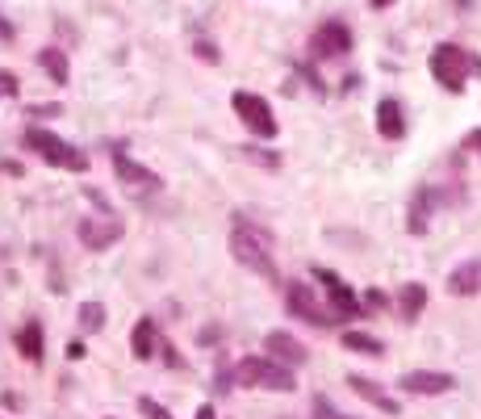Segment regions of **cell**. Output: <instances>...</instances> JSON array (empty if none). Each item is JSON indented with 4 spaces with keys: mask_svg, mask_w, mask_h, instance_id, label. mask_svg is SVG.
<instances>
[{
    "mask_svg": "<svg viewBox=\"0 0 481 419\" xmlns=\"http://www.w3.org/2000/svg\"><path fill=\"white\" fill-rule=\"evenodd\" d=\"M231 251L234 260L251 273H264V277H276V260H273V235L264 226L248 223V218H234L231 223Z\"/></svg>",
    "mask_w": 481,
    "mask_h": 419,
    "instance_id": "6da1fadb",
    "label": "cell"
},
{
    "mask_svg": "<svg viewBox=\"0 0 481 419\" xmlns=\"http://www.w3.org/2000/svg\"><path fill=\"white\" fill-rule=\"evenodd\" d=\"M21 143H26L34 155H42L51 168H63V172H84V168H88V155H84L80 147H71L68 139H59V135L42 130V126L21 130Z\"/></svg>",
    "mask_w": 481,
    "mask_h": 419,
    "instance_id": "7a4b0ae2",
    "label": "cell"
},
{
    "mask_svg": "<svg viewBox=\"0 0 481 419\" xmlns=\"http://www.w3.org/2000/svg\"><path fill=\"white\" fill-rule=\"evenodd\" d=\"M234 377H239V386H251V390H276V394L298 390L293 369L273 361V357H248V361L234 369Z\"/></svg>",
    "mask_w": 481,
    "mask_h": 419,
    "instance_id": "3957f363",
    "label": "cell"
},
{
    "mask_svg": "<svg viewBox=\"0 0 481 419\" xmlns=\"http://www.w3.org/2000/svg\"><path fill=\"white\" fill-rule=\"evenodd\" d=\"M469 68L481 71V63H473V59H469V51H461L456 42H440V46L431 51V76H436V80H440L448 93H461V88H465Z\"/></svg>",
    "mask_w": 481,
    "mask_h": 419,
    "instance_id": "277c9868",
    "label": "cell"
},
{
    "mask_svg": "<svg viewBox=\"0 0 481 419\" xmlns=\"http://www.w3.org/2000/svg\"><path fill=\"white\" fill-rule=\"evenodd\" d=\"M285 307H289L293 319L310 323V327H330V323H339V315H335L330 307H322L314 285H306V281H293V285L285 290Z\"/></svg>",
    "mask_w": 481,
    "mask_h": 419,
    "instance_id": "5b68a950",
    "label": "cell"
},
{
    "mask_svg": "<svg viewBox=\"0 0 481 419\" xmlns=\"http://www.w3.org/2000/svg\"><path fill=\"white\" fill-rule=\"evenodd\" d=\"M231 105H234V113L243 118V126H248L251 135H260V139H273V135H276L273 105H268L264 97H256V93H234Z\"/></svg>",
    "mask_w": 481,
    "mask_h": 419,
    "instance_id": "8992f818",
    "label": "cell"
},
{
    "mask_svg": "<svg viewBox=\"0 0 481 419\" xmlns=\"http://www.w3.org/2000/svg\"><path fill=\"white\" fill-rule=\"evenodd\" d=\"M310 51H314L318 59H344L347 51H352V29L344 26V21H322V26L314 29V38H310Z\"/></svg>",
    "mask_w": 481,
    "mask_h": 419,
    "instance_id": "52a82bcc",
    "label": "cell"
},
{
    "mask_svg": "<svg viewBox=\"0 0 481 419\" xmlns=\"http://www.w3.org/2000/svg\"><path fill=\"white\" fill-rule=\"evenodd\" d=\"M314 281H318V285H327L330 310H335L339 319H356V315H360V298L352 293V285H347L339 273H330V268H314Z\"/></svg>",
    "mask_w": 481,
    "mask_h": 419,
    "instance_id": "ba28073f",
    "label": "cell"
},
{
    "mask_svg": "<svg viewBox=\"0 0 481 419\" xmlns=\"http://www.w3.org/2000/svg\"><path fill=\"white\" fill-rule=\"evenodd\" d=\"M113 172H118V181H122L126 189H135V193H159V189H164V181H159L155 172H147V168L135 164V160L122 152H113Z\"/></svg>",
    "mask_w": 481,
    "mask_h": 419,
    "instance_id": "9c48e42d",
    "label": "cell"
},
{
    "mask_svg": "<svg viewBox=\"0 0 481 419\" xmlns=\"http://www.w3.org/2000/svg\"><path fill=\"white\" fill-rule=\"evenodd\" d=\"M126 226L113 218V214H105V218H84L80 223V243L84 248H93V251H105L110 243H118L122 239Z\"/></svg>",
    "mask_w": 481,
    "mask_h": 419,
    "instance_id": "30bf717a",
    "label": "cell"
},
{
    "mask_svg": "<svg viewBox=\"0 0 481 419\" xmlns=\"http://www.w3.org/2000/svg\"><path fill=\"white\" fill-rule=\"evenodd\" d=\"M264 352L273 357V361H281V365H306V344L298 340V335H289V332H273L268 340H264Z\"/></svg>",
    "mask_w": 481,
    "mask_h": 419,
    "instance_id": "8fae6325",
    "label": "cell"
},
{
    "mask_svg": "<svg viewBox=\"0 0 481 419\" xmlns=\"http://www.w3.org/2000/svg\"><path fill=\"white\" fill-rule=\"evenodd\" d=\"M456 386L452 374H427V369H414V374L402 377V390L406 394H448Z\"/></svg>",
    "mask_w": 481,
    "mask_h": 419,
    "instance_id": "7c38bea8",
    "label": "cell"
},
{
    "mask_svg": "<svg viewBox=\"0 0 481 419\" xmlns=\"http://www.w3.org/2000/svg\"><path fill=\"white\" fill-rule=\"evenodd\" d=\"M448 293H456V298H473V293H481V256H473V260L452 268Z\"/></svg>",
    "mask_w": 481,
    "mask_h": 419,
    "instance_id": "4fadbf2b",
    "label": "cell"
},
{
    "mask_svg": "<svg viewBox=\"0 0 481 419\" xmlns=\"http://www.w3.org/2000/svg\"><path fill=\"white\" fill-rule=\"evenodd\" d=\"M130 349H135L138 361H151L159 352V323L155 319H138L135 332H130Z\"/></svg>",
    "mask_w": 481,
    "mask_h": 419,
    "instance_id": "5bb4252c",
    "label": "cell"
},
{
    "mask_svg": "<svg viewBox=\"0 0 481 419\" xmlns=\"http://www.w3.org/2000/svg\"><path fill=\"white\" fill-rule=\"evenodd\" d=\"M377 130H381V139H402L406 135V118H402V105L394 97H385L377 105Z\"/></svg>",
    "mask_w": 481,
    "mask_h": 419,
    "instance_id": "9a60e30c",
    "label": "cell"
},
{
    "mask_svg": "<svg viewBox=\"0 0 481 419\" xmlns=\"http://www.w3.org/2000/svg\"><path fill=\"white\" fill-rule=\"evenodd\" d=\"M347 386H352L360 398H369L372 407H381L385 415H398V398H389V394H385L377 382H369V377H347Z\"/></svg>",
    "mask_w": 481,
    "mask_h": 419,
    "instance_id": "2e32d148",
    "label": "cell"
},
{
    "mask_svg": "<svg viewBox=\"0 0 481 419\" xmlns=\"http://www.w3.org/2000/svg\"><path fill=\"white\" fill-rule=\"evenodd\" d=\"M423 307H427V290L419 285V281H406V285H402V293H398V310H402V319L414 323L419 315H423Z\"/></svg>",
    "mask_w": 481,
    "mask_h": 419,
    "instance_id": "e0dca14e",
    "label": "cell"
},
{
    "mask_svg": "<svg viewBox=\"0 0 481 419\" xmlns=\"http://www.w3.org/2000/svg\"><path fill=\"white\" fill-rule=\"evenodd\" d=\"M436 201H440L436 189H419V193H414V201H411V231H414V235H423V231H427V218H431Z\"/></svg>",
    "mask_w": 481,
    "mask_h": 419,
    "instance_id": "ac0fdd59",
    "label": "cell"
},
{
    "mask_svg": "<svg viewBox=\"0 0 481 419\" xmlns=\"http://www.w3.org/2000/svg\"><path fill=\"white\" fill-rule=\"evenodd\" d=\"M17 352L26 357V361L38 365L42 361V323L38 319H29L21 332H17Z\"/></svg>",
    "mask_w": 481,
    "mask_h": 419,
    "instance_id": "d6986e66",
    "label": "cell"
},
{
    "mask_svg": "<svg viewBox=\"0 0 481 419\" xmlns=\"http://www.w3.org/2000/svg\"><path fill=\"white\" fill-rule=\"evenodd\" d=\"M38 63L46 68V76H51L55 84H68L71 68H68V55H63L59 46H42V51H38Z\"/></svg>",
    "mask_w": 481,
    "mask_h": 419,
    "instance_id": "ffe728a7",
    "label": "cell"
},
{
    "mask_svg": "<svg viewBox=\"0 0 481 419\" xmlns=\"http://www.w3.org/2000/svg\"><path fill=\"white\" fill-rule=\"evenodd\" d=\"M344 349L364 352V357H381L385 344L377 340V335H369V332H344Z\"/></svg>",
    "mask_w": 481,
    "mask_h": 419,
    "instance_id": "44dd1931",
    "label": "cell"
},
{
    "mask_svg": "<svg viewBox=\"0 0 481 419\" xmlns=\"http://www.w3.org/2000/svg\"><path fill=\"white\" fill-rule=\"evenodd\" d=\"M80 327L84 332H101V327H105V307H101V302H84L80 307Z\"/></svg>",
    "mask_w": 481,
    "mask_h": 419,
    "instance_id": "7402d4cb",
    "label": "cell"
},
{
    "mask_svg": "<svg viewBox=\"0 0 481 419\" xmlns=\"http://www.w3.org/2000/svg\"><path fill=\"white\" fill-rule=\"evenodd\" d=\"M314 415L318 419H352V415H344V411H335L327 398H314Z\"/></svg>",
    "mask_w": 481,
    "mask_h": 419,
    "instance_id": "603a6c76",
    "label": "cell"
},
{
    "mask_svg": "<svg viewBox=\"0 0 481 419\" xmlns=\"http://www.w3.org/2000/svg\"><path fill=\"white\" fill-rule=\"evenodd\" d=\"M138 411H143L147 419H172V415H167V407L151 403V398H143V403H138Z\"/></svg>",
    "mask_w": 481,
    "mask_h": 419,
    "instance_id": "cb8c5ba5",
    "label": "cell"
},
{
    "mask_svg": "<svg viewBox=\"0 0 481 419\" xmlns=\"http://www.w3.org/2000/svg\"><path fill=\"white\" fill-rule=\"evenodd\" d=\"M0 97H17V76L13 71H0Z\"/></svg>",
    "mask_w": 481,
    "mask_h": 419,
    "instance_id": "d4e9b609",
    "label": "cell"
},
{
    "mask_svg": "<svg viewBox=\"0 0 481 419\" xmlns=\"http://www.w3.org/2000/svg\"><path fill=\"white\" fill-rule=\"evenodd\" d=\"M192 51H197V55L206 59V63H218V51H214V46H209V42H197V46H192Z\"/></svg>",
    "mask_w": 481,
    "mask_h": 419,
    "instance_id": "484cf974",
    "label": "cell"
},
{
    "mask_svg": "<svg viewBox=\"0 0 481 419\" xmlns=\"http://www.w3.org/2000/svg\"><path fill=\"white\" fill-rule=\"evenodd\" d=\"M465 147H473V152L481 155V130H469V139H465Z\"/></svg>",
    "mask_w": 481,
    "mask_h": 419,
    "instance_id": "4316f807",
    "label": "cell"
},
{
    "mask_svg": "<svg viewBox=\"0 0 481 419\" xmlns=\"http://www.w3.org/2000/svg\"><path fill=\"white\" fill-rule=\"evenodd\" d=\"M197 419H218V415H214V407L206 403V407H201V411H197Z\"/></svg>",
    "mask_w": 481,
    "mask_h": 419,
    "instance_id": "83f0119b",
    "label": "cell"
},
{
    "mask_svg": "<svg viewBox=\"0 0 481 419\" xmlns=\"http://www.w3.org/2000/svg\"><path fill=\"white\" fill-rule=\"evenodd\" d=\"M0 38H13V26H4V21H0Z\"/></svg>",
    "mask_w": 481,
    "mask_h": 419,
    "instance_id": "f1b7e54d",
    "label": "cell"
},
{
    "mask_svg": "<svg viewBox=\"0 0 481 419\" xmlns=\"http://www.w3.org/2000/svg\"><path fill=\"white\" fill-rule=\"evenodd\" d=\"M372 4H377V9H385V4H394V0H372Z\"/></svg>",
    "mask_w": 481,
    "mask_h": 419,
    "instance_id": "f546056e",
    "label": "cell"
}]
</instances>
